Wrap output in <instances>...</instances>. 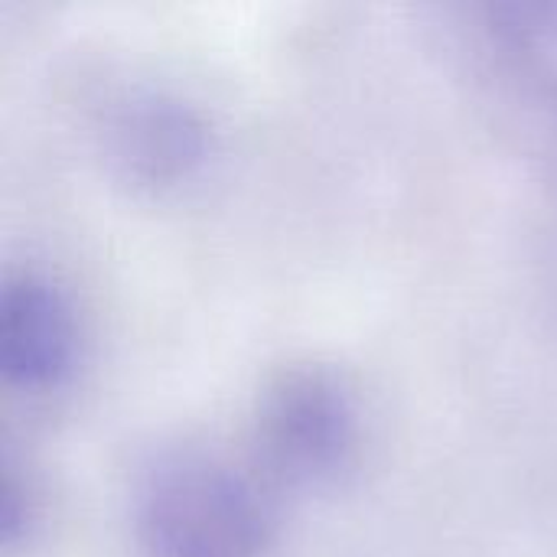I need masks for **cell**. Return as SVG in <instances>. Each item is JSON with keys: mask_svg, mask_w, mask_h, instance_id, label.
I'll list each match as a JSON object with an SVG mask.
<instances>
[{"mask_svg": "<svg viewBox=\"0 0 557 557\" xmlns=\"http://www.w3.org/2000/svg\"><path fill=\"white\" fill-rule=\"evenodd\" d=\"M36 516H39V499L33 493L29 476H20V470L7 463L0 483V539L7 552H16L23 542H29Z\"/></svg>", "mask_w": 557, "mask_h": 557, "instance_id": "cell-6", "label": "cell"}, {"mask_svg": "<svg viewBox=\"0 0 557 557\" xmlns=\"http://www.w3.org/2000/svg\"><path fill=\"white\" fill-rule=\"evenodd\" d=\"M483 49L496 72L529 95H557V7L512 3L486 10Z\"/></svg>", "mask_w": 557, "mask_h": 557, "instance_id": "cell-5", "label": "cell"}, {"mask_svg": "<svg viewBox=\"0 0 557 557\" xmlns=\"http://www.w3.org/2000/svg\"><path fill=\"white\" fill-rule=\"evenodd\" d=\"M78 356L69 297L36 271L10 274L0 294V372L23 395L59 388Z\"/></svg>", "mask_w": 557, "mask_h": 557, "instance_id": "cell-4", "label": "cell"}, {"mask_svg": "<svg viewBox=\"0 0 557 557\" xmlns=\"http://www.w3.org/2000/svg\"><path fill=\"white\" fill-rule=\"evenodd\" d=\"M255 441L277 480L326 483L356 457V398L323 366H287L258 395Z\"/></svg>", "mask_w": 557, "mask_h": 557, "instance_id": "cell-2", "label": "cell"}, {"mask_svg": "<svg viewBox=\"0 0 557 557\" xmlns=\"http://www.w3.org/2000/svg\"><path fill=\"white\" fill-rule=\"evenodd\" d=\"M98 137L108 163L137 186L173 189L189 183L212 153L206 114L166 88H124L104 101Z\"/></svg>", "mask_w": 557, "mask_h": 557, "instance_id": "cell-3", "label": "cell"}, {"mask_svg": "<svg viewBox=\"0 0 557 557\" xmlns=\"http://www.w3.org/2000/svg\"><path fill=\"white\" fill-rule=\"evenodd\" d=\"M134 529L147 557H261L274 509L261 480L212 450H170L137 483Z\"/></svg>", "mask_w": 557, "mask_h": 557, "instance_id": "cell-1", "label": "cell"}]
</instances>
